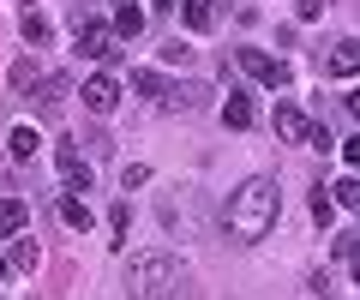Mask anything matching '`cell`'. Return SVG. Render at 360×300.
<instances>
[{
	"instance_id": "21",
	"label": "cell",
	"mask_w": 360,
	"mask_h": 300,
	"mask_svg": "<svg viewBox=\"0 0 360 300\" xmlns=\"http://www.w3.org/2000/svg\"><path fill=\"white\" fill-rule=\"evenodd\" d=\"M144 181H150V169H144V162H127V169H120V186H127V193H139Z\"/></svg>"
},
{
	"instance_id": "3",
	"label": "cell",
	"mask_w": 360,
	"mask_h": 300,
	"mask_svg": "<svg viewBox=\"0 0 360 300\" xmlns=\"http://www.w3.org/2000/svg\"><path fill=\"white\" fill-rule=\"evenodd\" d=\"M72 30H78V54H84V60H120V37L103 30L84 6H72Z\"/></svg>"
},
{
	"instance_id": "17",
	"label": "cell",
	"mask_w": 360,
	"mask_h": 300,
	"mask_svg": "<svg viewBox=\"0 0 360 300\" xmlns=\"http://www.w3.org/2000/svg\"><path fill=\"white\" fill-rule=\"evenodd\" d=\"M60 216H66V228H90V204H84V198H72V193L60 198Z\"/></svg>"
},
{
	"instance_id": "9",
	"label": "cell",
	"mask_w": 360,
	"mask_h": 300,
	"mask_svg": "<svg viewBox=\"0 0 360 300\" xmlns=\"http://www.w3.org/2000/svg\"><path fill=\"white\" fill-rule=\"evenodd\" d=\"M25 222H30V204H25V198H0V240L25 235Z\"/></svg>"
},
{
	"instance_id": "2",
	"label": "cell",
	"mask_w": 360,
	"mask_h": 300,
	"mask_svg": "<svg viewBox=\"0 0 360 300\" xmlns=\"http://www.w3.org/2000/svg\"><path fill=\"white\" fill-rule=\"evenodd\" d=\"M180 288V264L168 252H139L127 264V300H174Z\"/></svg>"
},
{
	"instance_id": "5",
	"label": "cell",
	"mask_w": 360,
	"mask_h": 300,
	"mask_svg": "<svg viewBox=\"0 0 360 300\" xmlns=\"http://www.w3.org/2000/svg\"><path fill=\"white\" fill-rule=\"evenodd\" d=\"M115 103H120V84L108 79V72L84 79V108H90V115H115Z\"/></svg>"
},
{
	"instance_id": "14",
	"label": "cell",
	"mask_w": 360,
	"mask_h": 300,
	"mask_svg": "<svg viewBox=\"0 0 360 300\" xmlns=\"http://www.w3.org/2000/svg\"><path fill=\"white\" fill-rule=\"evenodd\" d=\"M18 30H25V42H37V48L49 42V18H42L37 6H25V13H18Z\"/></svg>"
},
{
	"instance_id": "8",
	"label": "cell",
	"mask_w": 360,
	"mask_h": 300,
	"mask_svg": "<svg viewBox=\"0 0 360 300\" xmlns=\"http://www.w3.org/2000/svg\"><path fill=\"white\" fill-rule=\"evenodd\" d=\"M324 66H330L336 79H354V72H360V42H354V37H342V42L330 48V60H324Z\"/></svg>"
},
{
	"instance_id": "13",
	"label": "cell",
	"mask_w": 360,
	"mask_h": 300,
	"mask_svg": "<svg viewBox=\"0 0 360 300\" xmlns=\"http://www.w3.org/2000/svg\"><path fill=\"white\" fill-rule=\"evenodd\" d=\"M139 30H144V13L132 6V0H120L115 6V37H139Z\"/></svg>"
},
{
	"instance_id": "7",
	"label": "cell",
	"mask_w": 360,
	"mask_h": 300,
	"mask_svg": "<svg viewBox=\"0 0 360 300\" xmlns=\"http://www.w3.org/2000/svg\"><path fill=\"white\" fill-rule=\"evenodd\" d=\"M307 132H312V120L300 115L295 103H276V138H288V144H307Z\"/></svg>"
},
{
	"instance_id": "11",
	"label": "cell",
	"mask_w": 360,
	"mask_h": 300,
	"mask_svg": "<svg viewBox=\"0 0 360 300\" xmlns=\"http://www.w3.org/2000/svg\"><path fill=\"white\" fill-rule=\"evenodd\" d=\"M222 120H229V126H252V120H258V108H252V96H246V91H229V103H222Z\"/></svg>"
},
{
	"instance_id": "25",
	"label": "cell",
	"mask_w": 360,
	"mask_h": 300,
	"mask_svg": "<svg viewBox=\"0 0 360 300\" xmlns=\"http://www.w3.org/2000/svg\"><path fill=\"white\" fill-rule=\"evenodd\" d=\"M162 60H180V66H186V60H193V48H186V42L174 37V42H168V48H162Z\"/></svg>"
},
{
	"instance_id": "1",
	"label": "cell",
	"mask_w": 360,
	"mask_h": 300,
	"mask_svg": "<svg viewBox=\"0 0 360 300\" xmlns=\"http://www.w3.org/2000/svg\"><path fill=\"white\" fill-rule=\"evenodd\" d=\"M276 216H283V193H276V181H264V174L240 181L229 193V210H222V222H229V235L240 240V247L264 240L270 228H276Z\"/></svg>"
},
{
	"instance_id": "24",
	"label": "cell",
	"mask_w": 360,
	"mask_h": 300,
	"mask_svg": "<svg viewBox=\"0 0 360 300\" xmlns=\"http://www.w3.org/2000/svg\"><path fill=\"white\" fill-rule=\"evenodd\" d=\"M354 240H360V235H348V228L336 235V259H342V264H354Z\"/></svg>"
},
{
	"instance_id": "23",
	"label": "cell",
	"mask_w": 360,
	"mask_h": 300,
	"mask_svg": "<svg viewBox=\"0 0 360 300\" xmlns=\"http://www.w3.org/2000/svg\"><path fill=\"white\" fill-rule=\"evenodd\" d=\"M312 216H319V222H330V216H336V204H330V193H324V186L312 193Z\"/></svg>"
},
{
	"instance_id": "18",
	"label": "cell",
	"mask_w": 360,
	"mask_h": 300,
	"mask_svg": "<svg viewBox=\"0 0 360 300\" xmlns=\"http://www.w3.org/2000/svg\"><path fill=\"white\" fill-rule=\"evenodd\" d=\"M37 144H42L37 126H18V132H13V162H30V157H37Z\"/></svg>"
},
{
	"instance_id": "10",
	"label": "cell",
	"mask_w": 360,
	"mask_h": 300,
	"mask_svg": "<svg viewBox=\"0 0 360 300\" xmlns=\"http://www.w3.org/2000/svg\"><path fill=\"white\" fill-rule=\"evenodd\" d=\"M180 18H186V30H210V25L222 18V0H186Z\"/></svg>"
},
{
	"instance_id": "26",
	"label": "cell",
	"mask_w": 360,
	"mask_h": 300,
	"mask_svg": "<svg viewBox=\"0 0 360 300\" xmlns=\"http://www.w3.org/2000/svg\"><path fill=\"white\" fill-rule=\"evenodd\" d=\"M150 6H180V0H150Z\"/></svg>"
},
{
	"instance_id": "4",
	"label": "cell",
	"mask_w": 360,
	"mask_h": 300,
	"mask_svg": "<svg viewBox=\"0 0 360 300\" xmlns=\"http://www.w3.org/2000/svg\"><path fill=\"white\" fill-rule=\"evenodd\" d=\"M240 72H252L258 84H270V91H283L295 72H288V60H270L264 48H240Z\"/></svg>"
},
{
	"instance_id": "20",
	"label": "cell",
	"mask_w": 360,
	"mask_h": 300,
	"mask_svg": "<svg viewBox=\"0 0 360 300\" xmlns=\"http://www.w3.org/2000/svg\"><path fill=\"white\" fill-rule=\"evenodd\" d=\"M330 204L354 210V204H360V186H354V181H336V186H330Z\"/></svg>"
},
{
	"instance_id": "6",
	"label": "cell",
	"mask_w": 360,
	"mask_h": 300,
	"mask_svg": "<svg viewBox=\"0 0 360 300\" xmlns=\"http://www.w3.org/2000/svg\"><path fill=\"white\" fill-rule=\"evenodd\" d=\"M54 162H60V181H66V193H90V162L78 157L72 144H60V150H54Z\"/></svg>"
},
{
	"instance_id": "15",
	"label": "cell",
	"mask_w": 360,
	"mask_h": 300,
	"mask_svg": "<svg viewBox=\"0 0 360 300\" xmlns=\"http://www.w3.org/2000/svg\"><path fill=\"white\" fill-rule=\"evenodd\" d=\"M37 264H42V247H37V240H18L13 259H6V270H37Z\"/></svg>"
},
{
	"instance_id": "22",
	"label": "cell",
	"mask_w": 360,
	"mask_h": 300,
	"mask_svg": "<svg viewBox=\"0 0 360 300\" xmlns=\"http://www.w3.org/2000/svg\"><path fill=\"white\" fill-rule=\"evenodd\" d=\"M108 228H115V247H120V240H127V228H132V210L115 204V210H108Z\"/></svg>"
},
{
	"instance_id": "27",
	"label": "cell",
	"mask_w": 360,
	"mask_h": 300,
	"mask_svg": "<svg viewBox=\"0 0 360 300\" xmlns=\"http://www.w3.org/2000/svg\"><path fill=\"white\" fill-rule=\"evenodd\" d=\"M0 276H6V259H0Z\"/></svg>"
},
{
	"instance_id": "19",
	"label": "cell",
	"mask_w": 360,
	"mask_h": 300,
	"mask_svg": "<svg viewBox=\"0 0 360 300\" xmlns=\"http://www.w3.org/2000/svg\"><path fill=\"white\" fill-rule=\"evenodd\" d=\"M132 91H144V96H162L168 84H162V72H150V66H139V72H132Z\"/></svg>"
},
{
	"instance_id": "16",
	"label": "cell",
	"mask_w": 360,
	"mask_h": 300,
	"mask_svg": "<svg viewBox=\"0 0 360 300\" xmlns=\"http://www.w3.org/2000/svg\"><path fill=\"white\" fill-rule=\"evenodd\" d=\"M30 91H37V60L25 54V60H13V96H30Z\"/></svg>"
},
{
	"instance_id": "12",
	"label": "cell",
	"mask_w": 360,
	"mask_h": 300,
	"mask_svg": "<svg viewBox=\"0 0 360 300\" xmlns=\"http://www.w3.org/2000/svg\"><path fill=\"white\" fill-rule=\"evenodd\" d=\"M66 91H72V84H66L60 72H54V79H42V96H37V108H42V115H60V103H66Z\"/></svg>"
}]
</instances>
